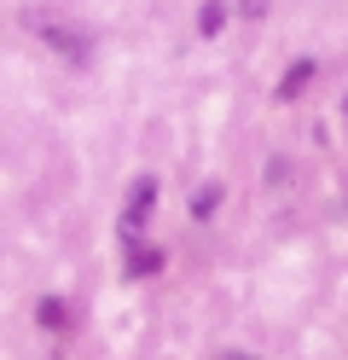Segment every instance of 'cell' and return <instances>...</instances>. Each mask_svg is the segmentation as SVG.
<instances>
[{
	"label": "cell",
	"mask_w": 348,
	"mask_h": 360,
	"mask_svg": "<svg viewBox=\"0 0 348 360\" xmlns=\"http://www.w3.org/2000/svg\"><path fill=\"white\" fill-rule=\"evenodd\" d=\"M157 267H162V250H151V244H146V250H139V244L128 250V279H151Z\"/></svg>",
	"instance_id": "277c9868"
},
{
	"label": "cell",
	"mask_w": 348,
	"mask_h": 360,
	"mask_svg": "<svg viewBox=\"0 0 348 360\" xmlns=\"http://www.w3.org/2000/svg\"><path fill=\"white\" fill-rule=\"evenodd\" d=\"M221 360H250V354H221Z\"/></svg>",
	"instance_id": "9c48e42d"
},
{
	"label": "cell",
	"mask_w": 348,
	"mask_h": 360,
	"mask_svg": "<svg viewBox=\"0 0 348 360\" xmlns=\"http://www.w3.org/2000/svg\"><path fill=\"white\" fill-rule=\"evenodd\" d=\"M314 76H319V64H314V58H296L290 70L278 76V99H285V105H290V99H302V94H308V82H314Z\"/></svg>",
	"instance_id": "3957f363"
},
{
	"label": "cell",
	"mask_w": 348,
	"mask_h": 360,
	"mask_svg": "<svg viewBox=\"0 0 348 360\" xmlns=\"http://www.w3.org/2000/svg\"><path fill=\"white\" fill-rule=\"evenodd\" d=\"M226 6H238L244 18H267V0H226Z\"/></svg>",
	"instance_id": "ba28073f"
},
{
	"label": "cell",
	"mask_w": 348,
	"mask_h": 360,
	"mask_svg": "<svg viewBox=\"0 0 348 360\" xmlns=\"http://www.w3.org/2000/svg\"><path fill=\"white\" fill-rule=\"evenodd\" d=\"M23 24H30V35H41L53 53H64L70 64H87V58H93V41H87V30L64 24V18H53V12H23Z\"/></svg>",
	"instance_id": "6da1fadb"
},
{
	"label": "cell",
	"mask_w": 348,
	"mask_h": 360,
	"mask_svg": "<svg viewBox=\"0 0 348 360\" xmlns=\"http://www.w3.org/2000/svg\"><path fill=\"white\" fill-rule=\"evenodd\" d=\"M151 204H157V180H151V174H139L134 186H128V215H122V233H128V238H139V227H146Z\"/></svg>",
	"instance_id": "7a4b0ae2"
},
{
	"label": "cell",
	"mask_w": 348,
	"mask_h": 360,
	"mask_svg": "<svg viewBox=\"0 0 348 360\" xmlns=\"http://www.w3.org/2000/svg\"><path fill=\"white\" fill-rule=\"evenodd\" d=\"M35 320H41L46 331H70V308H64V297H41Z\"/></svg>",
	"instance_id": "5b68a950"
},
{
	"label": "cell",
	"mask_w": 348,
	"mask_h": 360,
	"mask_svg": "<svg viewBox=\"0 0 348 360\" xmlns=\"http://www.w3.org/2000/svg\"><path fill=\"white\" fill-rule=\"evenodd\" d=\"M226 12H232L226 0H209V6L198 12V30H203V35H221V24H226Z\"/></svg>",
	"instance_id": "8992f818"
},
{
	"label": "cell",
	"mask_w": 348,
	"mask_h": 360,
	"mask_svg": "<svg viewBox=\"0 0 348 360\" xmlns=\"http://www.w3.org/2000/svg\"><path fill=\"white\" fill-rule=\"evenodd\" d=\"M215 204H221V180H203L198 198H192V215H198V221H203V215H215Z\"/></svg>",
	"instance_id": "52a82bcc"
}]
</instances>
